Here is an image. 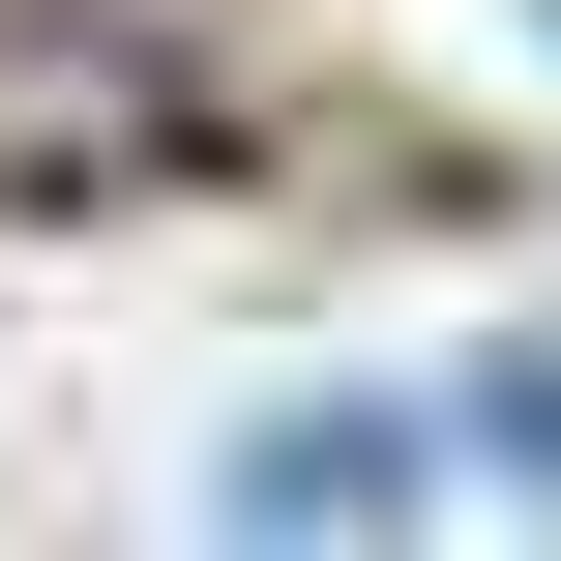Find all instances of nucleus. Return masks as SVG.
<instances>
[{"label":"nucleus","mask_w":561,"mask_h":561,"mask_svg":"<svg viewBox=\"0 0 561 561\" xmlns=\"http://www.w3.org/2000/svg\"><path fill=\"white\" fill-rule=\"evenodd\" d=\"M503 473H561V355H533V385H503Z\"/></svg>","instance_id":"obj_2"},{"label":"nucleus","mask_w":561,"mask_h":561,"mask_svg":"<svg viewBox=\"0 0 561 561\" xmlns=\"http://www.w3.org/2000/svg\"><path fill=\"white\" fill-rule=\"evenodd\" d=\"M355 503H414V414H266L237 444V533H355Z\"/></svg>","instance_id":"obj_1"}]
</instances>
